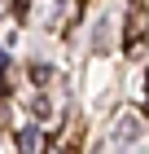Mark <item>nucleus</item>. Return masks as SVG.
I'll use <instances>...</instances> for the list:
<instances>
[{"label":"nucleus","instance_id":"3","mask_svg":"<svg viewBox=\"0 0 149 154\" xmlns=\"http://www.w3.org/2000/svg\"><path fill=\"white\" fill-rule=\"evenodd\" d=\"M35 141H40V137H35V128H22V132H18V150H22V154H31Z\"/></svg>","mask_w":149,"mask_h":154},{"label":"nucleus","instance_id":"1","mask_svg":"<svg viewBox=\"0 0 149 154\" xmlns=\"http://www.w3.org/2000/svg\"><path fill=\"white\" fill-rule=\"evenodd\" d=\"M136 137H140V119L136 115H123L114 123V141H136Z\"/></svg>","mask_w":149,"mask_h":154},{"label":"nucleus","instance_id":"5","mask_svg":"<svg viewBox=\"0 0 149 154\" xmlns=\"http://www.w3.org/2000/svg\"><path fill=\"white\" fill-rule=\"evenodd\" d=\"M13 5H18V13H22V9H26V0H13Z\"/></svg>","mask_w":149,"mask_h":154},{"label":"nucleus","instance_id":"4","mask_svg":"<svg viewBox=\"0 0 149 154\" xmlns=\"http://www.w3.org/2000/svg\"><path fill=\"white\" fill-rule=\"evenodd\" d=\"M48 75H53V71H48L44 62H35V66H31V79H35V84H48Z\"/></svg>","mask_w":149,"mask_h":154},{"label":"nucleus","instance_id":"2","mask_svg":"<svg viewBox=\"0 0 149 154\" xmlns=\"http://www.w3.org/2000/svg\"><path fill=\"white\" fill-rule=\"evenodd\" d=\"M105 44H110V18H101V22H97V31H92V48H97V53H105Z\"/></svg>","mask_w":149,"mask_h":154}]
</instances>
